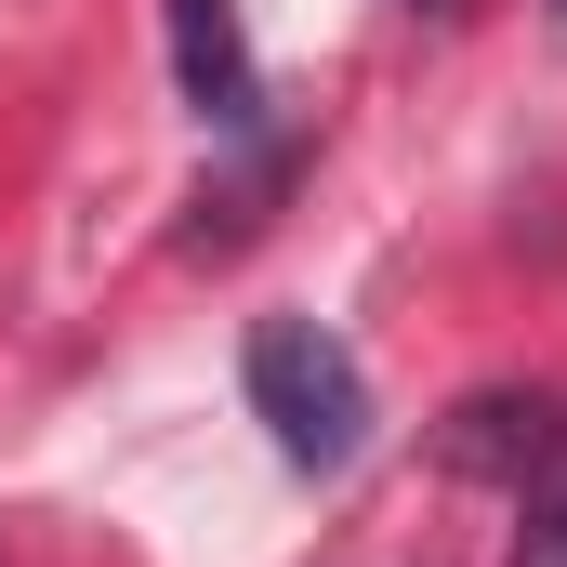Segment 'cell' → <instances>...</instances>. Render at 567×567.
I'll return each mask as SVG.
<instances>
[{"label":"cell","instance_id":"1","mask_svg":"<svg viewBox=\"0 0 567 567\" xmlns=\"http://www.w3.org/2000/svg\"><path fill=\"white\" fill-rule=\"evenodd\" d=\"M251 423L278 435V462L343 475L357 435H370V370H357V343H330L317 317H265V330H251Z\"/></svg>","mask_w":567,"mask_h":567},{"label":"cell","instance_id":"2","mask_svg":"<svg viewBox=\"0 0 567 567\" xmlns=\"http://www.w3.org/2000/svg\"><path fill=\"white\" fill-rule=\"evenodd\" d=\"M567 410L542 396V383H488V396H462L449 410V475H488V488H528L542 462H555Z\"/></svg>","mask_w":567,"mask_h":567},{"label":"cell","instance_id":"3","mask_svg":"<svg viewBox=\"0 0 567 567\" xmlns=\"http://www.w3.org/2000/svg\"><path fill=\"white\" fill-rule=\"evenodd\" d=\"M172 80H185V106L212 133H251L265 120V66L238 40V0H172Z\"/></svg>","mask_w":567,"mask_h":567},{"label":"cell","instance_id":"4","mask_svg":"<svg viewBox=\"0 0 567 567\" xmlns=\"http://www.w3.org/2000/svg\"><path fill=\"white\" fill-rule=\"evenodd\" d=\"M515 502H528V528H515V567H567V435H555V462H542Z\"/></svg>","mask_w":567,"mask_h":567},{"label":"cell","instance_id":"5","mask_svg":"<svg viewBox=\"0 0 567 567\" xmlns=\"http://www.w3.org/2000/svg\"><path fill=\"white\" fill-rule=\"evenodd\" d=\"M410 13H435V0H410Z\"/></svg>","mask_w":567,"mask_h":567},{"label":"cell","instance_id":"6","mask_svg":"<svg viewBox=\"0 0 567 567\" xmlns=\"http://www.w3.org/2000/svg\"><path fill=\"white\" fill-rule=\"evenodd\" d=\"M555 13H567V0H555Z\"/></svg>","mask_w":567,"mask_h":567}]
</instances>
